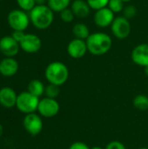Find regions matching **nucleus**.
I'll return each instance as SVG.
<instances>
[{
	"label": "nucleus",
	"instance_id": "nucleus-1",
	"mask_svg": "<svg viewBox=\"0 0 148 149\" xmlns=\"http://www.w3.org/2000/svg\"><path fill=\"white\" fill-rule=\"evenodd\" d=\"M85 42L88 52L94 56L105 55L111 50L113 46V40L111 36L105 32L91 33Z\"/></svg>",
	"mask_w": 148,
	"mask_h": 149
},
{
	"label": "nucleus",
	"instance_id": "nucleus-2",
	"mask_svg": "<svg viewBox=\"0 0 148 149\" xmlns=\"http://www.w3.org/2000/svg\"><path fill=\"white\" fill-rule=\"evenodd\" d=\"M30 20L38 30H46L53 23L54 11L46 4L36 5L29 13Z\"/></svg>",
	"mask_w": 148,
	"mask_h": 149
},
{
	"label": "nucleus",
	"instance_id": "nucleus-3",
	"mask_svg": "<svg viewBox=\"0 0 148 149\" xmlns=\"http://www.w3.org/2000/svg\"><path fill=\"white\" fill-rule=\"evenodd\" d=\"M44 76L50 84L60 86L68 80L69 69L65 64L60 61H53L46 66Z\"/></svg>",
	"mask_w": 148,
	"mask_h": 149
},
{
	"label": "nucleus",
	"instance_id": "nucleus-4",
	"mask_svg": "<svg viewBox=\"0 0 148 149\" xmlns=\"http://www.w3.org/2000/svg\"><path fill=\"white\" fill-rule=\"evenodd\" d=\"M39 100V98L32 95L28 91L22 92L17 95L16 107L23 113H32L38 111Z\"/></svg>",
	"mask_w": 148,
	"mask_h": 149
},
{
	"label": "nucleus",
	"instance_id": "nucleus-5",
	"mask_svg": "<svg viewBox=\"0 0 148 149\" xmlns=\"http://www.w3.org/2000/svg\"><path fill=\"white\" fill-rule=\"evenodd\" d=\"M7 21L10 27L13 31H24L30 24V16L26 11L17 9L9 12L7 17Z\"/></svg>",
	"mask_w": 148,
	"mask_h": 149
},
{
	"label": "nucleus",
	"instance_id": "nucleus-6",
	"mask_svg": "<svg viewBox=\"0 0 148 149\" xmlns=\"http://www.w3.org/2000/svg\"><path fill=\"white\" fill-rule=\"evenodd\" d=\"M110 27L112 33L118 39H125L128 38L132 31L129 19L126 18L124 16L115 17Z\"/></svg>",
	"mask_w": 148,
	"mask_h": 149
},
{
	"label": "nucleus",
	"instance_id": "nucleus-7",
	"mask_svg": "<svg viewBox=\"0 0 148 149\" xmlns=\"http://www.w3.org/2000/svg\"><path fill=\"white\" fill-rule=\"evenodd\" d=\"M60 109V106L56 99L44 98L39 100L38 107V112L40 116L44 118H52L55 117Z\"/></svg>",
	"mask_w": 148,
	"mask_h": 149
},
{
	"label": "nucleus",
	"instance_id": "nucleus-8",
	"mask_svg": "<svg viewBox=\"0 0 148 149\" xmlns=\"http://www.w3.org/2000/svg\"><path fill=\"white\" fill-rule=\"evenodd\" d=\"M23 126L29 134H31V136H36L41 133L44 124L41 116L35 113H32L24 116Z\"/></svg>",
	"mask_w": 148,
	"mask_h": 149
},
{
	"label": "nucleus",
	"instance_id": "nucleus-9",
	"mask_svg": "<svg viewBox=\"0 0 148 149\" xmlns=\"http://www.w3.org/2000/svg\"><path fill=\"white\" fill-rule=\"evenodd\" d=\"M20 48L27 53H36L42 47L40 38L35 34L25 33L24 37L19 43Z\"/></svg>",
	"mask_w": 148,
	"mask_h": 149
},
{
	"label": "nucleus",
	"instance_id": "nucleus-10",
	"mask_svg": "<svg viewBox=\"0 0 148 149\" xmlns=\"http://www.w3.org/2000/svg\"><path fill=\"white\" fill-rule=\"evenodd\" d=\"M66 50L68 55L74 59H79L83 58L88 52L85 40L79 38H73L72 41H70Z\"/></svg>",
	"mask_w": 148,
	"mask_h": 149
},
{
	"label": "nucleus",
	"instance_id": "nucleus-11",
	"mask_svg": "<svg viewBox=\"0 0 148 149\" xmlns=\"http://www.w3.org/2000/svg\"><path fill=\"white\" fill-rule=\"evenodd\" d=\"M19 44L11 37L4 36L0 39V52L7 58H14L19 52Z\"/></svg>",
	"mask_w": 148,
	"mask_h": 149
},
{
	"label": "nucleus",
	"instance_id": "nucleus-12",
	"mask_svg": "<svg viewBox=\"0 0 148 149\" xmlns=\"http://www.w3.org/2000/svg\"><path fill=\"white\" fill-rule=\"evenodd\" d=\"M114 18V13L108 7L96 10L93 16L94 23L99 28H106L111 26Z\"/></svg>",
	"mask_w": 148,
	"mask_h": 149
},
{
	"label": "nucleus",
	"instance_id": "nucleus-13",
	"mask_svg": "<svg viewBox=\"0 0 148 149\" xmlns=\"http://www.w3.org/2000/svg\"><path fill=\"white\" fill-rule=\"evenodd\" d=\"M131 58L137 65L144 68L148 67V44H140L136 45L132 51Z\"/></svg>",
	"mask_w": 148,
	"mask_h": 149
},
{
	"label": "nucleus",
	"instance_id": "nucleus-14",
	"mask_svg": "<svg viewBox=\"0 0 148 149\" xmlns=\"http://www.w3.org/2000/svg\"><path fill=\"white\" fill-rule=\"evenodd\" d=\"M17 94L16 92L8 86L0 89V105L5 108H11L16 107Z\"/></svg>",
	"mask_w": 148,
	"mask_h": 149
},
{
	"label": "nucleus",
	"instance_id": "nucleus-15",
	"mask_svg": "<svg viewBox=\"0 0 148 149\" xmlns=\"http://www.w3.org/2000/svg\"><path fill=\"white\" fill-rule=\"evenodd\" d=\"M19 68L18 62L14 58H4L0 61V74L4 77L14 76Z\"/></svg>",
	"mask_w": 148,
	"mask_h": 149
},
{
	"label": "nucleus",
	"instance_id": "nucleus-16",
	"mask_svg": "<svg viewBox=\"0 0 148 149\" xmlns=\"http://www.w3.org/2000/svg\"><path fill=\"white\" fill-rule=\"evenodd\" d=\"M71 10L75 17L79 18H85L91 13V8L85 0H74L71 3Z\"/></svg>",
	"mask_w": 148,
	"mask_h": 149
},
{
	"label": "nucleus",
	"instance_id": "nucleus-17",
	"mask_svg": "<svg viewBox=\"0 0 148 149\" xmlns=\"http://www.w3.org/2000/svg\"><path fill=\"white\" fill-rule=\"evenodd\" d=\"M72 34L75 37V38L86 40L88 37L91 35V32L86 24L83 23H77L72 27Z\"/></svg>",
	"mask_w": 148,
	"mask_h": 149
},
{
	"label": "nucleus",
	"instance_id": "nucleus-18",
	"mask_svg": "<svg viewBox=\"0 0 148 149\" xmlns=\"http://www.w3.org/2000/svg\"><path fill=\"white\" fill-rule=\"evenodd\" d=\"M45 86H44L43 82L38 79H32L28 84V92L32 95L39 98L44 93Z\"/></svg>",
	"mask_w": 148,
	"mask_h": 149
},
{
	"label": "nucleus",
	"instance_id": "nucleus-19",
	"mask_svg": "<svg viewBox=\"0 0 148 149\" xmlns=\"http://www.w3.org/2000/svg\"><path fill=\"white\" fill-rule=\"evenodd\" d=\"M71 0H47V5L54 11L60 13L62 10L69 8Z\"/></svg>",
	"mask_w": 148,
	"mask_h": 149
},
{
	"label": "nucleus",
	"instance_id": "nucleus-20",
	"mask_svg": "<svg viewBox=\"0 0 148 149\" xmlns=\"http://www.w3.org/2000/svg\"><path fill=\"white\" fill-rule=\"evenodd\" d=\"M133 107L140 111L148 110V97L144 94H139L133 100Z\"/></svg>",
	"mask_w": 148,
	"mask_h": 149
},
{
	"label": "nucleus",
	"instance_id": "nucleus-21",
	"mask_svg": "<svg viewBox=\"0 0 148 149\" xmlns=\"http://www.w3.org/2000/svg\"><path fill=\"white\" fill-rule=\"evenodd\" d=\"M60 93V89L59 86L53 85V84H48L45 86L44 89V94L47 98H51V99H56Z\"/></svg>",
	"mask_w": 148,
	"mask_h": 149
},
{
	"label": "nucleus",
	"instance_id": "nucleus-22",
	"mask_svg": "<svg viewBox=\"0 0 148 149\" xmlns=\"http://www.w3.org/2000/svg\"><path fill=\"white\" fill-rule=\"evenodd\" d=\"M114 14L123 11L125 8V2L122 0H109L107 6Z\"/></svg>",
	"mask_w": 148,
	"mask_h": 149
},
{
	"label": "nucleus",
	"instance_id": "nucleus-23",
	"mask_svg": "<svg viewBox=\"0 0 148 149\" xmlns=\"http://www.w3.org/2000/svg\"><path fill=\"white\" fill-rule=\"evenodd\" d=\"M86 2L89 4L90 8L96 11L100 9L107 7L109 0H86Z\"/></svg>",
	"mask_w": 148,
	"mask_h": 149
},
{
	"label": "nucleus",
	"instance_id": "nucleus-24",
	"mask_svg": "<svg viewBox=\"0 0 148 149\" xmlns=\"http://www.w3.org/2000/svg\"><path fill=\"white\" fill-rule=\"evenodd\" d=\"M17 3L18 4L19 8L24 11H31L35 6L36 3L35 0H17Z\"/></svg>",
	"mask_w": 148,
	"mask_h": 149
},
{
	"label": "nucleus",
	"instance_id": "nucleus-25",
	"mask_svg": "<svg viewBox=\"0 0 148 149\" xmlns=\"http://www.w3.org/2000/svg\"><path fill=\"white\" fill-rule=\"evenodd\" d=\"M123 16L127 18V19H132L133 17H136L137 15V8L133 5V4H129V5H126L125 6L124 10H123Z\"/></svg>",
	"mask_w": 148,
	"mask_h": 149
},
{
	"label": "nucleus",
	"instance_id": "nucleus-26",
	"mask_svg": "<svg viewBox=\"0 0 148 149\" xmlns=\"http://www.w3.org/2000/svg\"><path fill=\"white\" fill-rule=\"evenodd\" d=\"M59 16H60L61 20L65 23H71L74 20V17H75L71 8H67V9L62 10L59 13Z\"/></svg>",
	"mask_w": 148,
	"mask_h": 149
},
{
	"label": "nucleus",
	"instance_id": "nucleus-27",
	"mask_svg": "<svg viewBox=\"0 0 148 149\" xmlns=\"http://www.w3.org/2000/svg\"><path fill=\"white\" fill-rule=\"evenodd\" d=\"M105 149H126V148L122 142L119 141H113L107 144Z\"/></svg>",
	"mask_w": 148,
	"mask_h": 149
},
{
	"label": "nucleus",
	"instance_id": "nucleus-28",
	"mask_svg": "<svg viewBox=\"0 0 148 149\" xmlns=\"http://www.w3.org/2000/svg\"><path fill=\"white\" fill-rule=\"evenodd\" d=\"M68 149H91V148H89L88 145H86L85 142L75 141L72 144H71V146Z\"/></svg>",
	"mask_w": 148,
	"mask_h": 149
},
{
	"label": "nucleus",
	"instance_id": "nucleus-29",
	"mask_svg": "<svg viewBox=\"0 0 148 149\" xmlns=\"http://www.w3.org/2000/svg\"><path fill=\"white\" fill-rule=\"evenodd\" d=\"M25 33L24 31H13L12 34H11V37L19 44L20 41L23 39V38L24 37Z\"/></svg>",
	"mask_w": 148,
	"mask_h": 149
},
{
	"label": "nucleus",
	"instance_id": "nucleus-30",
	"mask_svg": "<svg viewBox=\"0 0 148 149\" xmlns=\"http://www.w3.org/2000/svg\"><path fill=\"white\" fill-rule=\"evenodd\" d=\"M36 5H42V4H45V3H47V0H35Z\"/></svg>",
	"mask_w": 148,
	"mask_h": 149
},
{
	"label": "nucleus",
	"instance_id": "nucleus-31",
	"mask_svg": "<svg viewBox=\"0 0 148 149\" xmlns=\"http://www.w3.org/2000/svg\"><path fill=\"white\" fill-rule=\"evenodd\" d=\"M3 134V126L0 124V138L2 137Z\"/></svg>",
	"mask_w": 148,
	"mask_h": 149
},
{
	"label": "nucleus",
	"instance_id": "nucleus-32",
	"mask_svg": "<svg viewBox=\"0 0 148 149\" xmlns=\"http://www.w3.org/2000/svg\"><path fill=\"white\" fill-rule=\"evenodd\" d=\"M91 149H104L101 147H99V146H95V147H92Z\"/></svg>",
	"mask_w": 148,
	"mask_h": 149
},
{
	"label": "nucleus",
	"instance_id": "nucleus-33",
	"mask_svg": "<svg viewBox=\"0 0 148 149\" xmlns=\"http://www.w3.org/2000/svg\"><path fill=\"white\" fill-rule=\"evenodd\" d=\"M145 73H146V75L148 77V67L145 68Z\"/></svg>",
	"mask_w": 148,
	"mask_h": 149
},
{
	"label": "nucleus",
	"instance_id": "nucleus-34",
	"mask_svg": "<svg viewBox=\"0 0 148 149\" xmlns=\"http://www.w3.org/2000/svg\"><path fill=\"white\" fill-rule=\"evenodd\" d=\"M123 2H125V3H129V2H131V1H133V0H122Z\"/></svg>",
	"mask_w": 148,
	"mask_h": 149
},
{
	"label": "nucleus",
	"instance_id": "nucleus-35",
	"mask_svg": "<svg viewBox=\"0 0 148 149\" xmlns=\"http://www.w3.org/2000/svg\"><path fill=\"white\" fill-rule=\"evenodd\" d=\"M139 149H148V148H140Z\"/></svg>",
	"mask_w": 148,
	"mask_h": 149
}]
</instances>
